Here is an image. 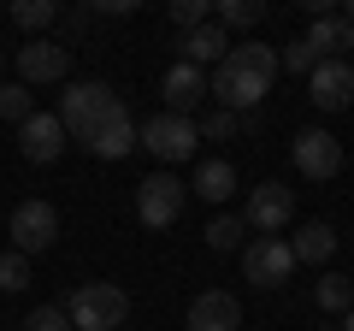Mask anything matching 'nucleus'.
<instances>
[{"instance_id": "obj_28", "label": "nucleus", "mask_w": 354, "mask_h": 331, "mask_svg": "<svg viewBox=\"0 0 354 331\" xmlns=\"http://www.w3.org/2000/svg\"><path fill=\"white\" fill-rule=\"evenodd\" d=\"M171 24H177V30L213 24V0H171Z\"/></svg>"}, {"instance_id": "obj_25", "label": "nucleus", "mask_w": 354, "mask_h": 331, "mask_svg": "<svg viewBox=\"0 0 354 331\" xmlns=\"http://www.w3.org/2000/svg\"><path fill=\"white\" fill-rule=\"evenodd\" d=\"M236 130H242V118H236V113H225V107H213V113H201L195 136H207V142H230Z\"/></svg>"}, {"instance_id": "obj_23", "label": "nucleus", "mask_w": 354, "mask_h": 331, "mask_svg": "<svg viewBox=\"0 0 354 331\" xmlns=\"http://www.w3.org/2000/svg\"><path fill=\"white\" fill-rule=\"evenodd\" d=\"M207 249H218V255H230V249H242V237H248V225H242V213H218L213 225L201 231Z\"/></svg>"}, {"instance_id": "obj_4", "label": "nucleus", "mask_w": 354, "mask_h": 331, "mask_svg": "<svg viewBox=\"0 0 354 331\" xmlns=\"http://www.w3.org/2000/svg\"><path fill=\"white\" fill-rule=\"evenodd\" d=\"M6 231H12V249H18V255H48L53 242H59V207L41 202V195H30V202L12 207Z\"/></svg>"}, {"instance_id": "obj_32", "label": "nucleus", "mask_w": 354, "mask_h": 331, "mask_svg": "<svg viewBox=\"0 0 354 331\" xmlns=\"http://www.w3.org/2000/svg\"><path fill=\"white\" fill-rule=\"evenodd\" d=\"M342 331H354V307H348V314H342Z\"/></svg>"}, {"instance_id": "obj_31", "label": "nucleus", "mask_w": 354, "mask_h": 331, "mask_svg": "<svg viewBox=\"0 0 354 331\" xmlns=\"http://www.w3.org/2000/svg\"><path fill=\"white\" fill-rule=\"evenodd\" d=\"M337 18H342V24H354V0H342V12H337Z\"/></svg>"}, {"instance_id": "obj_5", "label": "nucleus", "mask_w": 354, "mask_h": 331, "mask_svg": "<svg viewBox=\"0 0 354 331\" xmlns=\"http://www.w3.org/2000/svg\"><path fill=\"white\" fill-rule=\"evenodd\" d=\"M183 202H189V184H177L171 172H148V178L136 184V219H142L148 231H165V225H177Z\"/></svg>"}, {"instance_id": "obj_10", "label": "nucleus", "mask_w": 354, "mask_h": 331, "mask_svg": "<svg viewBox=\"0 0 354 331\" xmlns=\"http://www.w3.org/2000/svg\"><path fill=\"white\" fill-rule=\"evenodd\" d=\"M290 219H295V195L283 190V184H260V190H248V207H242V225H248V231L278 237Z\"/></svg>"}, {"instance_id": "obj_13", "label": "nucleus", "mask_w": 354, "mask_h": 331, "mask_svg": "<svg viewBox=\"0 0 354 331\" xmlns=\"http://www.w3.org/2000/svg\"><path fill=\"white\" fill-rule=\"evenodd\" d=\"M18 148H24L30 166H53L65 154V125L53 113H30L24 125H18Z\"/></svg>"}, {"instance_id": "obj_9", "label": "nucleus", "mask_w": 354, "mask_h": 331, "mask_svg": "<svg viewBox=\"0 0 354 331\" xmlns=\"http://www.w3.org/2000/svg\"><path fill=\"white\" fill-rule=\"evenodd\" d=\"M290 160H295V172L301 178H313V184H325V178H337L342 172V142L330 136V130H295V142H290Z\"/></svg>"}, {"instance_id": "obj_6", "label": "nucleus", "mask_w": 354, "mask_h": 331, "mask_svg": "<svg viewBox=\"0 0 354 331\" xmlns=\"http://www.w3.org/2000/svg\"><path fill=\"white\" fill-rule=\"evenodd\" d=\"M195 118H177V113H153L148 125H136V148H148L153 160L177 166V160H189L195 154Z\"/></svg>"}, {"instance_id": "obj_14", "label": "nucleus", "mask_w": 354, "mask_h": 331, "mask_svg": "<svg viewBox=\"0 0 354 331\" xmlns=\"http://www.w3.org/2000/svg\"><path fill=\"white\" fill-rule=\"evenodd\" d=\"M83 148H88V154H95V160H124V154H130V148H136V118H130V107H124V101H118V107H113V113H106V118H101V130H95V136H88V142H83Z\"/></svg>"}, {"instance_id": "obj_21", "label": "nucleus", "mask_w": 354, "mask_h": 331, "mask_svg": "<svg viewBox=\"0 0 354 331\" xmlns=\"http://www.w3.org/2000/svg\"><path fill=\"white\" fill-rule=\"evenodd\" d=\"M213 18H218V30H254L266 18V0H218Z\"/></svg>"}, {"instance_id": "obj_17", "label": "nucleus", "mask_w": 354, "mask_h": 331, "mask_svg": "<svg viewBox=\"0 0 354 331\" xmlns=\"http://www.w3.org/2000/svg\"><path fill=\"white\" fill-rule=\"evenodd\" d=\"M301 42L319 53V60H348V48H354V24H342L337 12H330V18H313Z\"/></svg>"}, {"instance_id": "obj_15", "label": "nucleus", "mask_w": 354, "mask_h": 331, "mask_svg": "<svg viewBox=\"0 0 354 331\" xmlns=\"http://www.w3.org/2000/svg\"><path fill=\"white\" fill-rule=\"evenodd\" d=\"M189 331H242V307L230 290H201L189 302Z\"/></svg>"}, {"instance_id": "obj_18", "label": "nucleus", "mask_w": 354, "mask_h": 331, "mask_svg": "<svg viewBox=\"0 0 354 331\" xmlns=\"http://www.w3.org/2000/svg\"><path fill=\"white\" fill-rule=\"evenodd\" d=\"M177 53H183V65H218L230 53V42H225V30H218V24H201V30H183Z\"/></svg>"}, {"instance_id": "obj_33", "label": "nucleus", "mask_w": 354, "mask_h": 331, "mask_svg": "<svg viewBox=\"0 0 354 331\" xmlns=\"http://www.w3.org/2000/svg\"><path fill=\"white\" fill-rule=\"evenodd\" d=\"M0 71H6V53H0Z\"/></svg>"}, {"instance_id": "obj_22", "label": "nucleus", "mask_w": 354, "mask_h": 331, "mask_svg": "<svg viewBox=\"0 0 354 331\" xmlns=\"http://www.w3.org/2000/svg\"><path fill=\"white\" fill-rule=\"evenodd\" d=\"M313 302L325 307V314H348L354 307V284L342 278V272H325V278L313 284Z\"/></svg>"}, {"instance_id": "obj_3", "label": "nucleus", "mask_w": 354, "mask_h": 331, "mask_svg": "<svg viewBox=\"0 0 354 331\" xmlns=\"http://www.w3.org/2000/svg\"><path fill=\"white\" fill-rule=\"evenodd\" d=\"M130 314V296L118 284H77L71 302H65V319L71 331H118Z\"/></svg>"}, {"instance_id": "obj_19", "label": "nucleus", "mask_w": 354, "mask_h": 331, "mask_svg": "<svg viewBox=\"0 0 354 331\" xmlns=\"http://www.w3.org/2000/svg\"><path fill=\"white\" fill-rule=\"evenodd\" d=\"M189 190H201V202H230L236 195V166L230 160H201Z\"/></svg>"}, {"instance_id": "obj_16", "label": "nucleus", "mask_w": 354, "mask_h": 331, "mask_svg": "<svg viewBox=\"0 0 354 331\" xmlns=\"http://www.w3.org/2000/svg\"><path fill=\"white\" fill-rule=\"evenodd\" d=\"M290 255H295V267H325V260L337 255V231H330L325 219H307V225H295Z\"/></svg>"}, {"instance_id": "obj_2", "label": "nucleus", "mask_w": 354, "mask_h": 331, "mask_svg": "<svg viewBox=\"0 0 354 331\" xmlns=\"http://www.w3.org/2000/svg\"><path fill=\"white\" fill-rule=\"evenodd\" d=\"M113 107H118V95L106 89V83H95V77H71V83H59V113H53V118L65 125V136L88 142Z\"/></svg>"}, {"instance_id": "obj_20", "label": "nucleus", "mask_w": 354, "mask_h": 331, "mask_svg": "<svg viewBox=\"0 0 354 331\" xmlns=\"http://www.w3.org/2000/svg\"><path fill=\"white\" fill-rule=\"evenodd\" d=\"M6 18H12L18 30H30V36H36V30L59 24V0H12V6H6Z\"/></svg>"}, {"instance_id": "obj_11", "label": "nucleus", "mask_w": 354, "mask_h": 331, "mask_svg": "<svg viewBox=\"0 0 354 331\" xmlns=\"http://www.w3.org/2000/svg\"><path fill=\"white\" fill-rule=\"evenodd\" d=\"M307 89H313V107L319 113H342L354 101V65L348 60H319L307 71Z\"/></svg>"}, {"instance_id": "obj_30", "label": "nucleus", "mask_w": 354, "mask_h": 331, "mask_svg": "<svg viewBox=\"0 0 354 331\" xmlns=\"http://www.w3.org/2000/svg\"><path fill=\"white\" fill-rule=\"evenodd\" d=\"M95 12H106V18H130V12H136V0H95Z\"/></svg>"}, {"instance_id": "obj_1", "label": "nucleus", "mask_w": 354, "mask_h": 331, "mask_svg": "<svg viewBox=\"0 0 354 331\" xmlns=\"http://www.w3.org/2000/svg\"><path fill=\"white\" fill-rule=\"evenodd\" d=\"M272 77H278V48H266V42H230V53L213 65L207 77V95H213L225 113H254L272 89Z\"/></svg>"}, {"instance_id": "obj_27", "label": "nucleus", "mask_w": 354, "mask_h": 331, "mask_svg": "<svg viewBox=\"0 0 354 331\" xmlns=\"http://www.w3.org/2000/svg\"><path fill=\"white\" fill-rule=\"evenodd\" d=\"M313 65H319V53L307 48L301 36H295V42H283V53H278V71H290V77H307Z\"/></svg>"}, {"instance_id": "obj_24", "label": "nucleus", "mask_w": 354, "mask_h": 331, "mask_svg": "<svg viewBox=\"0 0 354 331\" xmlns=\"http://www.w3.org/2000/svg\"><path fill=\"white\" fill-rule=\"evenodd\" d=\"M0 290H6V296L30 290V255H18V249H6V255H0Z\"/></svg>"}, {"instance_id": "obj_29", "label": "nucleus", "mask_w": 354, "mask_h": 331, "mask_svg": "<svg viewBox=\"0 0 354 331\" xmlns=\"http://www.w3.org/2000/svg\"><path fill=\"white\" fill-rule=\"evenodd\" d=\"M24 331H71V319H65V307H59V302H41V307H30Z\"/></svg>"}, {"instance_id": "obj_7", "label": "nucleus", "mask_w": 354, "mask_h": 331, "mask_svg": "<svg viewBox=\"0 0 354 331\" xmlns=\"http://www.w3.org/2000/svg\"><path fill=\"white\" fill-rule=\"evenodd\" d=\"M18 83L36 89V83H71V48L53 36H30L18 48Z\"/></svg>"}, {"instance_id": "obj_8", "label": "nucleus", "mask_w": 354, "mask_h": 331, "mask_svg": "<svg viewBox=\"0 0 354 331\" xmlns=\"http://www.w3.org/2000/svg\"><path fill=\"white\" fill-rule=\"evenodd\" d=\"M290 272H295V255L283 237H254L242 249V278L254 290H278V284H290Z\"/></svg>"}, {"instance_id": "obj_12", "label": "nucleus", "mask_w": 354, "mask_h": 331, "mask_svg": "<svg viewBox=\"0 0 354 331\" xmlns=\"http://www.w3.org/2000/svg\"><path fill=\"white\" fill-rule=\"evenodd\" d=\"M160 95H165V113L195 118V113H201V101H207V71H201V65H183V60H177L171 71L160 77Z\"/></svg>"}, {"instance_id": "obj_26", "label": "nucleus", "mask_w": 354, "mask_h": 331, "mask_svg": "<svg viewBox=\"0 0 354 331\" xmlns=\"http://www.w3.org/2000/svg\"><path fill=\"white\" fill-rule=\"evenodd\" d=\"M30 113H36V107H30L24 83H0V118H6V125H24Z\"/></svg>"}]
</instances>
